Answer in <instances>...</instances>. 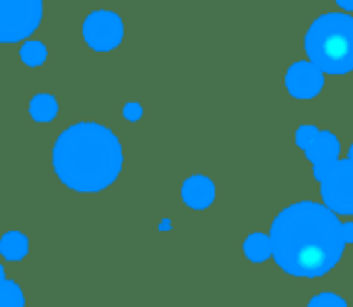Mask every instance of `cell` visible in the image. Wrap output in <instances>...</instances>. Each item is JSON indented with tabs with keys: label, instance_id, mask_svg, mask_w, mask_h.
<instances>
[{
	"label": "cell",
	"instance_id": "cell-1",
	"mask_svg": "<svg viewBox=\"0 0 353 307\" xmlns=\"http://www.w3.org/2000/svg\"><path fill=\"white\" fill-rule=\"evenodd\" d=\"M275 264L298 279H319L333 271L345 250L343 223L327 204L300 200L285 207L269 231Z\"/></svg>",
	"mask_w": 353,
	"mask_h": 307
},
{
	"label": "cell",
	"instance_id": "cell-2",
	"mask_svg": "<svg viewBox=\"0 0 353 307\" xmlns=\"http://www.w3.org/2000/svg\"><path fill=\"white\" fill-rule=\"evenodd\" d=\"M120 138L103 124L79 122L68 126L52 147L56 178L70 190L95 194L110 188L122 171Z\"/></svg>",
	"mask_w": 353,
	"mask_h": 307
},
{
	"label": "cell",
	"instance_id": "cell-3",
	"mask_svg": "<svg viewBox=\"0 0 353 307\" xmlns=\"http://www.w3.org/2000/svg\"><path fill=\"white\" fill-rule=\"evenodd\" d=\"M304 50L325 74L353 70V17L345 12L321 14L306 31Z\"/></svg>",
	"mask_w": 353,
	"mask_h": 307
},
{
	"label": "cell",
	"instance_id": "cell-4",
	"mask_svg": "<svg viewBox=\"0 0 353 307\" xmlns=\"http://www.w3.org/2000/svg\"><path fill=\"white\" fill-rule=\"evenodd\" d=\"M41 0H0V41L17 43L27 39L41 23Z\"/></svg>",
	"mask_w": 353,
	"mask_h": 307
},
{
	"label": "cell",
	"instance_id": "cell-5",
	"mask_svg": "<svg viewBox=\"0 0 353 307\" xmlns=\"http://www.w3.org/2000/svg\"><path fill=\"white\" fill-rule=\"evenodd\" d=\"M323 202L343 217H353V161L339 159L319 182Z\"/></svg>",
	"mask_w": 353,
	"mask_h": 307
},
{
	"label": "cell",
	"instance_id": "cell-6",
	"mask_svg": "<svg viewBox=\"0 0 353 307\" xmlns=\"http://www.w3.org/2000/svg\"><path fill=\"white\" fill-rule=\"evenodd\" d=\"M83 37L95 52H110L124 39V23L112 10H93L83 23Z\"/></svg>",
	"mask_w": 353,
	"mask_h": 307
},
{
	"label": "cell",
	"instance_id": "cell-7",
	"mask_svg": "<svg viewBox=\"0 0 353 307\" xmlns=\"http://www.w3.org/2000/svg\"><path fill=\"white\" fill-rule=\"evenodd\" d=\"M285 89L294 99H314L325 89V72L310 60H298L285 72Z\"/></svg>",
	"mask_w": 353,
	"mask_h": 307
},
{
	"label": "cell",
	"instance_id": "cell-8",
	"mask_svg": "<svg viewBox=\"0 0 353 307\" xmlns=\"http://www.w3.org/2000/svg\"><path fill=\"white\" fill-rule=\"evenodd\" d=\"M308 161L312 163V171H314V180L321 182L323 176L341 159V142L337 138V134H333L331 130H321L316 134V138L312 140V145L304 151Z\"/></svg>",
	"mask_w": 353,
	"mask_h": 307
},
{
	"label": "cell",
	"instance_id": "cell-9",
	"mask_svg": "<svg viewBox=\"0 0 353 307\" xmlns=\"http://www.w3.org/2000/svg\"><path fill=\"white\" fill-rule=\"evenodd\" d=\"M215 194H217L215 184L207 176H190L182 184V200L194 211H203L211 207L215 200Z\"/></svg>",
	"mask_w": 353,
	"mask_h": 307
},
{
	"label": "cell",
	"instance_id": "cell-10",
	"mask_svg": "<svg viewBox=\"0 0 353 307\" xmlns=\"http://www.w3.org/2000/svg\"><path fill=\"white\" fill-rule=\"evenodd\" d=\"M29 252V240L21 231H6L0 242V254L6 262H21Z\"/></svg>",
	"mask_w": 353,
	"mask_h": 307
},
{
	"label": "cell",
	"instance_id": "cell-11",
	"mask_svg": "<svg viewBox=\"0 0 353 307\" xmlns=\"http://www.w3.org/2000/svg\"><path fill=\"white\" fill-rule=\"evenodd\" d=\"M244 256L254 262V264H261V262H267L269 258H273V244H271V237L265 235V233H252L244 240Z\"/></svg>",
	"mask_w": 353,
	"mask_h": 307
},
{
	"label": "cell",
	"instance_id": "cell-12",
	"mask_svg": "<svg viewBox=\"0 0 353 307\" xmlns=\"http://www.w3.org/2000/svg\"><path fill=\"white\" fill-rule=\"evenodd\" d=\"M29 116L35 122H52L58 116V101L50 93H37L29 101Z\"/></svg>",
	"mask_w": 353,
	"mask_h": 307
},
{
	"label": "cell",
	"instance_id": "cell-13",
	"mask_svg": "<svg viewBox=\"0 0 353 307\" xmlns=\"http://www.w3.org/2000/svg\"><path fill=\"white\" fill-rule=\"evenodd\" d=\"M0 307H25L21 287L4 277V266H0Z\"/></svg>",
	"mask_w": 353,
	"mask_h": 307
},
{
	"label": "cell",
	"instance_id": "cell-14",
	"mask_svg": "<svg viewBox=\"0 0 353 307\" xmlns=\"http://www.w3.org/2000/svg\"><path fill=\"white\" fill-rule=\"evenodd\" d=\"M19 56L23 60L25 66H31V68H37L46 62V56H48V50L41 41H35V39H27L21 50H19Z\"/></svg>",
	"mask_w": 353,
	"mask_h": 307
},
{
	"label": "cell",
	"instance_id": "cell-15",
	"mask_svg": "<svg viewBox=\"0 0 353 307\" xmlns=\"http://www.w3.org/2000/svg\"><path fill=\"white\" fill-rule=\"evenodd\" d=\"M321 132V128L319 126H312V124H304V126H300L298 130H296V145L302 149V151H306L310 145H312V140L316 138V134Z\"/></svg>",
	"mask_w": 353,
	"mask_h": 307
},
{
	"label": "cell",
	"instance_id": "cell-16",
	"mask_svg": "<svg viewBox=\"0 0 353 307\" xmlns=\"http://www.w3.org/2000/svg\"><path fill=\"white\" fill-rule=\"evenodd\" d=\"M308 307H350V306H347V304H345V299H341L337 293L327 291V293H321V295L312 297V299L308 301Z\"/></svg>",
	"mask_w": 353,
	"mask_h": 307
},
{
	"label": "cell",
	"instance_id": "cell-17",
	"mask_svg": "<svg viewBox=\"0 0 353 307\" xmlns=\"http://www.w3.org/2000/svg\"><path fill=\"white\" fill-rule=\"evenodd\" d=\"M122 116L126 122H139L143 118V105L137 103V101H128L122 109Z\"/></svg>",
	"mask_w": 353,
	"mask_h": 307
},
{
	"label": "cell",
	"instance_id": "cell-18",
	"mask_svg": "<svg viewBox=\"0 0 353 307\" xmlns=\"http://www.w3.org/2000/svg\"><path fill=\"white\" fill-rule=\"evenodd\" d=\"M343 237H345V244H353V221L343 223Z\"/></svg>",
	"mask_w": 353,
	"mask_h": 307
},
{
	"label": "cell",
	"instance_id": "cell-19",
	"mask_svg": "<svg viewBox=\"0 0 353 307\" xmlns=\"http://www.w3.org/2000/svg\"><path fill=\"white\" fill-rule=\"evenodd\" d=\"M343 10H347V12H353V0H335Z\"/></svg>",
	"mask_w": 353,
	"mask_h": 307
},
{
	"label": "cell",
	"instance_id": "cell-20",
	"mask_svg": "<svg viewBox=\"0 0 353 307\" xmlns=\"http://www.w3.org/2000/svg\"><path fill=\"white\" fill-rule=\"evenodd\" d=\"M170 225H172V221H170V219H165V221L161 223V227H159V229H161V231H165V229H170Z\"/></svg>",
	"mask_w": 353,
	"mask_h": 307
},
{
	"label": "cell",
	"instance_id": "cell-21",
	"mask_svg": "<svg viewBox=\"0 0 353 307\" xmlns=\"http://www.w3.org/2000/svg\"><path fill=\"white\" fill-rule=\"evenodd\" d=\"M347 157L353 161V142H352V147H350V155H347Z\"/></svg>",
	"mask_w": 353,
	"mask_h": 307
}]
</instances>
